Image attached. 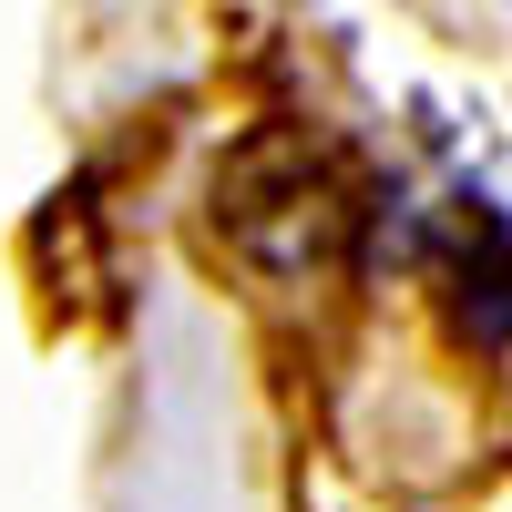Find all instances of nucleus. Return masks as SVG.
Returning a JSON list of instances; mask_svg holds the SVG:
<instances>
[{
	"instance_id": "obj_1",
	"label": "nucleus",
	"mask_w": 512,
	"mask_h": 512,
	"mask_svg": "<svg viewBox=\"0 0 512 512\" xmlns=\"http://www.w3.org/2000/svg\"><path fill=\"white\" fill-rule=\"evenodd\" d=\"M461 21H492V31H512V0H451Z\"/></svg>"
}]
</instances>
